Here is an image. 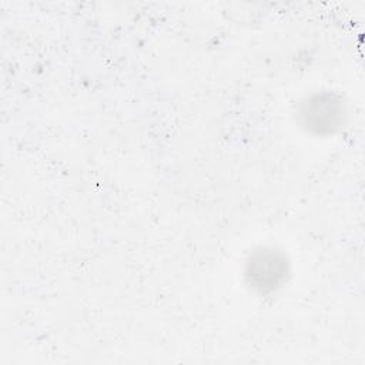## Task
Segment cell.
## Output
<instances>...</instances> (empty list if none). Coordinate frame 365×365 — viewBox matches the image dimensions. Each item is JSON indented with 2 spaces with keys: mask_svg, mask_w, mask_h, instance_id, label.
Here are the masks:
<instances>
[{
  "mask_svg": "<svg viewBox=\"0 0 365 365\" xmlns=\"http://www.w3.org/2000/svg\"><path fill=\"white\" fill-rule=\"evenodd\" d=\"M342 108L329 96H315L308 103L304 104L301 115L304 118V125L315 130V133L332 131V128L339 121V114Z\"/></svg>",
  "mask_w": 365,
  "mask_h": 365,
  "instance_id": "cell-2",
  "label": "cell"
},
{
  "mask_svg": "<svg viewBox=\"0 0 365 365\" xmlns=\"http://www.w3.org/2000/svg\"><path fill=\"white\" fill-rule=\"evenodd\" d=\"M288 272V262L279 251L261 248L255 251L245 267L247 282L258 292H269L278 288Z\"/></svg>",
  "mask_w": 365,
  "mask_h": 365,
  "instance_id": "cell-1",
  "label": "cell"
}]
</instances>
